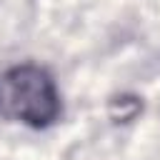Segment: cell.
<instances>
[{
    "label": "cell",
    "instance_id": "obj_2",
    "mask_svg": "<svg viewBox=\"0 0 160 160\" xmlns=\"http://www.w3.org/2000/svg\"><path fill=\"white\" fill-rule=\"evenodd\" d=\"M142 112V100L138 95H115L108 100V115L112 122H132Z\"/></svg>",
    "mask_w": 160,
    "mask_h": 160
},
{
    "label": "cell",
    "instance_id": "obj_1",
    "mask_svg": "<svg viewBox=\"0 0 160 160\" xmlns=\"http://www.w3.org/2000/svg\"><path fill=\"white\" fill-rule=\"evenodd\" d=\"M0 108L30 128H48L60 118L55 80L40 65H15L0 80Z\"/></svg>",
    "mask_w": 160,
    "mask_h": 160
}]
</instances>
